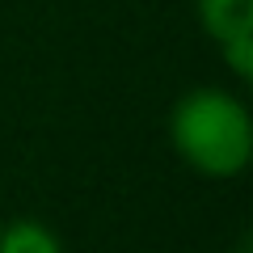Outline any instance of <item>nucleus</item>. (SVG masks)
I'll return each mask as SVG.
<instances>
[{
    "mask_svg": "<svg viewBox=\"0 0 253 253\" xmlns=\"http://www.w3.org/2000/svg\"><path fill=\"white\" fill-rule=\"evenodd\" d=\"M177 156L203 177H236L253 156V118L228 89H194L169 123Z\"/></svg>",
    "mask_w": 253,
    "mask_h": 253,
    "instance_id": "1",
    "label": "nucleus"
},
{
    "mask_svg": "<svg viewBox=\"0 0 253 253\" xmlns=\"http://www.w3.org/2000/svg\"><path fill=\"white\" fill-rule=\"evenodd\" d=\"M199 17L236 76L253 72V0H199Z\"/></svg>",
    "mask_w": 253,
    "mask_h": 253,
    "instance_id": "2",
    "label": "nucleus"
},
{
    "mask_svg": "<svg viewBox=\"0 0 253 253\" xmlns=\"http://www.w3.org/2000/svg\"><path fill=\"white\" fill-rule=\"evenodd\" d=\"M0 253H63V245L46 224L17 219V224H9L0 232Z\"/></svg>",
    "mask_w": 253,
    "mask_h": 253,
    "instance_id": "3",
    "label": "nucleus"
}]
</instances>
